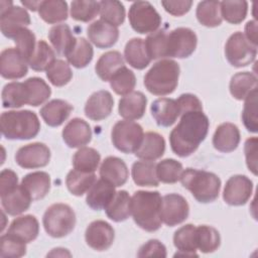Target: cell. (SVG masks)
<instances>
[{"mask_svg": "<svg viewBox=\"0 0 258 258\" xmlns=\"http://www.w3.org/2000/svg\"><path fill=\"white\" fill-rule=\"evenodd\" d=\"M109 82L117 95L126 96L133 92L136 86V77L131 70L124 66L114 74Z\"/></svg>", "mask_w": 258, "mask_h": 258, "instance_id": "obj_45", "label": "cell"}, {"mask_svg": "<svg viewBox=\"0 0 258 258\" xmlns=\"http://www.w3.org/2000/svg\"><path fill=\"white\" fill-rule=\"evenodd\" d=\"M229 89L235 99L245 100L253 90L257 89V77L250 72L237 73L231 78Z\"/></svg>", "mask_w": 258, "mask_h": 258, "instance_id": "obj_37", "label": "cell"}, {"mask_svg": "<svg viewBox=\"0 0 258 258\" xmlns=\"http://www.w3.org/2000/svg\"><path fill=\"white\" fill-rule=\"evenodd\" d=\"M180 115L188 111H203V105L200 99L192 94H182L176 100Z\"/></svg>", "mask_w": 258, "mask_h": 258, "instance_id": "obj_58", "label": "cell"}, {"mask_svg": "<svg viewBox=\"0 0 258 258\" xmlns=\"http://www.w3.org/2000/svg\"><path fill=\"white\" fill-rule=\"evenodd\" d=\"M62 139L71 148H81L87 145L92 139V130L85 120L74 118L64 126L62 130Z\"/></svg>", "mask_w": 258, "mask_h": 258, "instance_id": "obj_18", "label": "cell"}, {"mask_svg": "<svg viewBox=\"0 0 258 258\" xmlns=\"http://www.w3.org/2000/svg\"><path fill=\"white\" fill-rule=\"evenodd\" d=\"M48 38L56 53L66 57L74 48L77 38L74 36L71 27L68 24H57L50 28Z\"/></svg>", "mask_w": 258, "mask_h": 258, "instance_id": "obj_30", "label": "cell"}, {"mask_svg": "<svg viewBox=\"0 0 258 258\" xmlns=\"http://www.w3.org/2000/svg\"><path fill=\"white\" fill-rule=\"evenodd\" d=\"M100 176L116 187L126 183L129 171L126 163L121 158L108 156L103 160L100 166Z\"/></svg>", "mask_w": 258, "mask_h": 258, "instance_id": "obj_23", "label": "cell"}, {"mask_svg": "<svg viewBox=\"0 0 258 258\" xmlns=\"http://www.w3.org/2000/svg\"><path fill=\"white\" fill-rule=\"evenodd\" d=\"M28 62L16 47H8L0 54V74L4 79L17 80L26 76Z\"/></svg>", "mask_w": 258, "mask_h": 258, "instance_id": "obj_16", "label": "cell"}, {"mask_svg": "<svg viewBox=\"0 0 258 258\" xmlns=\"http://www.w3.org/2000/svg\"><path fill=\"white\" fill-rule=\"evenodd\" d=\"M246 164L253 174H257V137L248 138L244 145Z\"/></svg>", "mask_w": 258, "mask_h": 258, "instance_id": "obj_57", "label": "cell"}, {"mask_svg": "<svg viewBox=\"0 0 258 258\" xmlns=\"http://www.w3.org/2000/svg\"><path fill=\"white\" fill-rule=\"evenodd\" d=\"M182 171V164L173 158L163 159L156 164L157 178L163 183L177 182L180 179Z\"/></svg>", "mask_w": 258, "mask_h": 258, "instance_id": "obj_49", "label": "cell"}, {"mask_svg": "<svg viewBox=\"0 0 258 258\" xmlns=\"http://www.w3.org/2000/svg\"><path fill=\"white\" fill-rule=\"evenodd\" d=\"M189 214L186 200L178 194H168L162 198L160 218L162 223L173 227L184 222Z\"/></svg>", "mask_w": 258, "mask_h": 258, "instance_id": "obj_12", "label": "cell"}, {"mask_svg": "<svg viewBox=\"0 0 258 258\" xmlns=\"http://www.w3.org/2000/svg\"><path fill=\"white\" fill-rule=\"evenodd\" d=\"M2 135L9 140H28L40 130L37 115L30 110L3 112L0 117Z\"/></svg>", "mask_w": 258, "mask_h": 258, "instance_id": "obj_3", "label": "cell"}, {"mask_svg": "<svg viewBox=\"0 0 258 258\" xmlns=\"http://www.w3.org/2000/svg\"><path fill=\"white\" fill-rule=\"evenodd\" d=\"M122 67H124L122 54L117 50H110L100 56L95 66V71L102 81L109 82L114 74Z\"/></svg>", "mask_w": 258, "mask_h": 258, "instance_id": "obj_35", "label": "cell"}, {"mask_svg": "<svg viewBox=\"0 0 258 258\" xmlns=\"http://www.w3.org/2000/svg\"><path fill=\"white\" fill-rule=\"evenodd\" d=\"M115 238L113 227L103 220H97L89 224L85 233V240L89 247L96 251L108 250Z\"/></svg>", "mask_w": 258, "mask_h": 258, "instance_id": "obj_15", "label": "cell"}, {"mask_svg": "<svg viewBox=\"0 0 258 258\" xmlns=\"http://www.w3.org/2000/svg\"><path fill=\"white\" fill-rule=\"evenodd\" d=\"M210 121L203 111H188L181 114L179 123L171 130V150L179 157L192 154L208 135Z\"/></svg>", "mask_w": 258, "mask_h": 258, "instance_id": "obj_1", "label": "cell"}, {"mask_svg": "<svg viewBox=\"0 0 258 258\" xmlns=\"http://www.w3.org/2000/svg\"><path fill=\"white\" fill-rule=\"evenodd\" d=\"M46 78L55 87L67 85L73 78L69 63L62 59H55L46 70Z\"/></svg>", "mask_w": 258, "mask_h": 258, "instance_id": "obj_52", "label": "cell"}, {"mask_svg": "<svg viewBox=\"0 0 258 258\" xmlns=\"http://www.w3.org/2000/svg\"><path fill=\"white\" fill-rule=\"evenodd\" d=\"M198 21L207 27H216L222 23L219 1H202L196 11Z\"/></svg>", "mask_w": 258, "mask_h": 258, "instance_id": "obj_41", "label": "cell"}, {"mask_svg": "<svg viewBox=\"0 0 258 258\" xmlns=\"http://www.w3.org/2000/svg\"><path fill=\"white\" fill-rule=\"evenodd\" d=\"M0 7L1 32L5 37L13 39L22 28L30 24V16L25 8L14 6L11 1H1Z\"/></svg>", "mask_w": 258, "mask_h": 258, "instance_id": "obj_10", "label": "cell"}, {"mask_svg": "<svg viewBox=\"0 0 258 258\" xmlns=\"http://www.w3.org/2000/svg\"><path fill=\"white\" fill-rule=\"evenodd\" d=\"M116 194L115 186L101 178L94 182L87 192L86 203L94 211L105 210Z\"/></svg>", "mask_w": 258, "mask_h": 258, "instance_id": "obj_22", "label": "cell"}, {"mask_svg": "<svg viewBox=\"0 0 258 258\" xmlns=\"http://www.w3.org/2000/svg\"><path fill=\"white\" fill-rule=\"evenodd\" d=\"M21 185L32 201L42 200L50 189V176L45 171L30 172L22 178Z\"/></svg>", "mask_w": 258, "mask_h": 258, "instance_id": "obj_29", "label": "cell"}, {"mask_svg": "<svg viewBox=\"0 0 258 258\" xmlns=\"http://www.w3.org/2000/svg\"><path fill=\"white\" fill-rule=\"evenodd\" d=\"M196 244L197 249H199L201 252L212 253L220 247V233L212 226H198L196 227Z\"/></svg>", "mask_w": 258, "mask_h": 258, "instance_id": "obj_40", "label": "cell"}, {"mask_svg": "<svg viewBox=\"0 0 258 258\" xmlns=\"http://www.w3.org/2000/svg\"><path fill=\"white\" fill-rule=\"evenodd\" d=\"M138 257H166V248L158 240L151 239L147 243L143 244L138 253Z\"/></svg>", "mask_w": 258, "mask_h": 258, "instance_id": "obj_56", "label": "cell"}, {"mask_svg": "<svg viewBox=\"0 0 258 258\" xmlns=\"http://www.w3.org/2000/svg\"><path fill=\"white\" fill-rule=\"evenodd\" d=\"M18 186V176L13 170L6 168L0 173V197L12 191Z\"/></svg>", "mask_w": 258, "mask_h": 258, "instance_id": "obj_59", "label": "cell"}, {"mask_svg": "<svg viewBox=\"0 0 258 258\" xmlns=\"http://www.w3.org/2000/svg\"><path fill=\"white\" fill-rule=\"evenodd\" d=\"M89 40L98 48H109L113 46L119 38V30L103 20H96L87 28Z\"/></svg>", "mask_w": 258, "mask_h": 258, "instance_id": "obj_19", "label": "cell"}, {"mask_svg": "<svg viewBox=\"0 0 258 258\" xmlns=\"http://www.w3.org/2000/svg\"><path fill=\"white\" fill-rule=\"evenodd\" d=\"M131 174L135 184L139 186H158L156 163L152 160H139L132 164Z\"/></svg>", "mask_w": 258, "mask_h": 258, "instance_id": "obj_34", "label": "cell"}, {"mask_svg": "<svg viewBox=\"0 0 258 258\" xmlns=\"http://www.w3.org/2000/svg\"><path fill=\"white\" fill-rule=\"evenodd\" d=\"M242 121L246 129L251 133L258 131L257 119V89L253 90L246 98L242 111Z\"/></svg>", "mask_w": 258, "mask_h": 258, "instance_id": "obj_53", "label": "cell"}, {"mask_svg": "<svg viewBox=\"0 0 258 258\" xmlns=\"http://www.w3.org/2000/svg\"><path fill=\"white\" fill-rule=\"evenodd\" d=\"M94 50L92 44L84 37L77 38V42L68 54L67 59L69 63L77 69L86 68L93 59Z\"/></svg>", "mask_w": 258, "mask_h": 258, "instance_id": "obj_43", "label": "cell"}, {"mask_svg": "<svg viewBox=\"0 0 258 258\" xmlns=\"http://www.w3.org/2000/svg\"><path fill=\"white\" fill-rule=\"evenodd\" d=\"M26 254V243L12 235L4 234L0 239V256L18 258Z\"/></svg>", "mask_w": 258, "mask_h": 258, "instance_id": "obj_55", "label": "cell"}, {"mask_svg": "<svg viewBox=\"0 0 258 258\" xmlns=\"http://www.w3.org/2000/svg\"><path fill=\"white\" fill-rule=\"evenodd\" d=\"M101 20L113 25L119 26L125 20V7L117 0H103L99 2Z\"/></svg>", "mask_w": 258, "mask_h": 258, "instance_id": "obj_44", "label": "cell"}, {"mask_svg": "<svg viewBox=\"0 0 258 258\" xmlns=\"http://www.w3.org/2000/svg\"><path fill=\"white\" fill-rule=\"evenodd\" d=\"M221 16L231 24L241 23L247 15L248 3L247 1H222L220 2Z\"/></svg>", "mask_w": 258, "mask_h": 258, "instance_id": "obj_48", "label": "cell"}, {"mask_svg": "<svg viewBox=\"0 0 258 258\" xmlns=\"http://www.w3.org/2000/svg\"><path fill=\"white\" fill-rule=\"evenodd\" d=\"M114 99L110 92L101 90L93 93L86 102L85 115L93 121L106 119L112 112Z\"/></svg>", "mask_w": 258, "mask_h": 258, "instance_id": "obj_17", "label": "cell"}, {"mask_svg": "<svg viewBox=\"0 0 258 258\" xmlns=\"http://www.w3.org/2000/svg\"><path fill=\"white\" fill-rule=\"evenodd\" d=\"M7 234L14 236L26 244L30 243L39 234V223L32 215L20 216L11 222Z\"/></svg>", "mask_w": 258, "mask_h": 258, "instance_id": "obj_26", "label": "cell"}, {"mask_svg": "<svg viewBox=\"0 0 258 258\" xmlns=\"http://www.w3.org/2000/svg\"><path fill=\"white\" fill-rule=\"evenodd\" d=\"M31 202H33L31 197L21 184L1 197L2 208L10 216H17L24 213L29 209Z\"/></svg>", "mask_w": 258, "mask_h": 258, "instance_id": "obj_28", "label": "cell"}, {"mask_svg": "<svg viewBox=\"0 0 258 258\" xmlns=\"http://www.w3.org/2000/svg\"><path fill=\"white\" fill-rule=\"evenodd\" d=\"M252 191V180L246 175L236 174L227 180L223 191V199L230 206H242L249 201Z\"/></svg>", "mask_w": 258, "mask_h": 258, "instance_id": "obj_14", "label": "cell"}, {"mask_svg": "<svg viewBox=\"0 0 258 258\" xmlns=\"http://www.w3.org/2000/svg\"><path fill=\"white\" fill-rule=\"evenodd\" d=\"M245 33H246L245 37H247L246 39L252 45L257 47V43H258V40H257V24H256L255 20H251V21H248L246 23Z\"/></svg>", "mask_w": 258, "mask_h": 258, "instance_id": "obj_61", "label": "cell"}, {"mask_svg": "<svg viewBox=\"0 0 258 258\" xmlns=\"http://www.w3.org/2000/svg\"><path fill=\"white\" fill-rule=\"evenodd\" d=\"M161 5L167 13L173 16H181L189 11L192 1H162Z\"/></svg>", "mask_w": 258, "mask_h": 258, "instance_id": "obj_60", "label": "cell"}, {"mask_svg": "<svg viewBox=\"0 0 258 258\" xmlns=\"http://www.w3.org/2000/svg\"><path fill=\"white\" fill-rule=\"evenodd\" d=\"M100 161V153L92 147L83 146L73 156L74 168L84 172H95Z\"/></svg>", "mask_w": 258, "mask_h": 258, "instance_id": "obj_42", "label": "cell"}, {"mask_svg": "<svg viewBox=\"0 0 258 258\" xmlns=\"http://www.w3.org/2000/svg\"><path fill=\"white\" fill-rule=\"evenodd\" d=\"M24 84L28 90V105L37 107L43 104L51 95V89L41 78L32 77L27 79Z\"/></svg>", "mask_w": 258, "mask_h": 258, "instance_id": "obj_46", "label": "cell"}, {"mask_svg": "<svg viewBox=\"0 0 258 258\" xmlns=\"http://www.w3.org/2000/svg\"><path fill=\"white\" fill-rule=\"evenodd\" d=\"M128 17L131 27L140 34L152 33L161 24V16L148 1L133 2L129 8Z\"/></svg>", "mask_w": 258, "mask_h": 258, "instance_id": "obj_8", "label": "cell"}, {"mask_svg": "<svg viewBox=\"0 0 258 258\" xmlns=\"http://www.w3.org/2000/svg\"><path fill=\"white\" fill-rule=\"evenodd\" d=\"M198 37L194 30L187 27H178L167 33V57L185 58L191 55L197 47Z\"/></svg>", "mask_w": 258, "mask_h": 258, "instance_id": "obj_11", "label": "cell"}, {"mask_svg": "<svg viewBox=\"0 0 258 258\" xmlns=\"http://www.w3.org/2000/svg\"><path fill=\"white\" fill-rule=\"evenodd\" d=\"M50 150L41 142H34L20 147L15 154L16 163L25 169L44 167L49 163Z\"/></svg>", "mask_w": 258, "mask_h": 258, "instance_id": "obj_13", "label": "cell"}, {"mask_svg": "<svg viewBox=\"0 0 258 258\" xmlns=\"http://www.w3.org/2000/svg\"><path fill=\"white\" fill-rule=\"evenodd\" d=\"M100 12L99 2L93 0H75L71 3V16L82 22H89Z\"/></svg>", "mask_w": 258, "mask_h": 258, "instance_id": "obj_50", "label": "cell"}, {"mask_svg": "<svg viewBox=\"0 0 258 258\" xmlns=\"http://www.w3.org/2000/svg\"><path fill=\"white\" fill-rule=\"evenodd\" d=\"M95 181L96 175L94 172H84L75 168L66 177V184L69 191L77 197H82L88 192Z\"/></svg>", "mask_w": 258, "mask_h": 258, "instance_id": "obj_39", "label": "cell"}, {"mask_svg": "<svg viewBox=\"0 0 258 258\" xmlns=\"http://www.w3.org/2000/svg\"><path fill=\"white\" fill-rule=\"evenodd\" d=\"M180 69L172 59L155 62L144 77L146 90L155 96H166L174 92L178 84Z\"/></svg>", "mask_w": 258, "mask_h": 258, "instance_id": "obj_5", "label": "cell"}, {"mask_svg": "<svg viewBox=\"0 0 258 258\" xmlns=\"http://www.w3.org/2000/svg\"><path fill=\"white\" fill-rule=\"evenodd\" d=\"M257 54V47L252 45L241 31L230 35L225 45V55L229 63L235 68L247 67Z\"/></svg>", "mask_w": 258, "mask_h": 258, "instance_id": "obj_9", "label": "cell"}, {"mask_svg": "<svg viewBox=\"0 0 258 258\" xmlns=\"http://www.w3.org/2000/svg\"><path fill=\"white\" fill-rule=\"evenodd\" d=\"M173 244L178 250V253L175 255L198 256L196 253V226L192 224H186L177 229L173 235Z\"/></svg>", "mask_w": 258, "mask_h": 258, "instance_id": "obj_32", "label": "cell"}, {"mask_svg": "<svg viewBox=\"0 0 258 258\" xmlns=\"http://www.w3.org/2000/svg\"><path fill=\"white\" fill-rule=\"evenodd\" d=\"M3 108H20L28 105L29 97L26 85L20 82H11L4 86L2 90Z\"/></svg>", "mask_w": 258, "mask_h": 258, "instance_id": "obj_33", "label": "cell"}, {"mask_svg": "<svg viewBox=\"0 0 258 258\" xmlns=\"http://www.w3.org/2000/svg\"><path fill=\"white\" fill-rule=\"evenodd\" d=\"M42 224L45 232L50 237L62 238L75 229L76 214L67 204H53L44 212Z\"/></svg>", "mask_w": 258, "mask_h": 258, "instance_id": "obj_6", "label": "cell"}, {"mask_svg": "<svg viewBox=\"0 0 258 258\" xmlns=\"http://www.w3.org/2000/svg\"><path fill=\"white\" fill-rule=\"evenodd\" d=\"M68 3L62 0L41 1L38 8L40 18L48 24H54L68 19Z\"/></svg>", "mask_w": 258, "mask_h": 258, "instance_id": "obj_38", "label": "cell"}, {"mask_svg": "<svg viewBox=\"0 0 258 258\" xmlns=\"http://www.w3.org/2000/svg\"><path fill=\"white\" fill-rule=\"evenodd\" d=\"M167 32L163 29L156 30L149 34L144 40L145 48L150 59L167 57L166 54Z\"/></svg>", "mask_w": 258, "mask_h": 258, "instance_id": "obj_51", "label": "cell"}, {"mask_svg": "<svg viewBox=\"0 0 258 258\" xmlns=\"http://www.w3.org/2000/svg\"><path fill=\"white\" fill-rule=\"evenodd\" d=\"M165 151V140L162 135L156 132H147L135 151V155L142 160H152L160 158Z\"/></svg>", "mask_w": 258, "mask_h": 258, "instance_id": "obj_27", "label": "cell"}, {"mask_svg": "<svg viewBox=\"0 0 258 258\" xmlns=\"http://www.w3.org/2000/svg\"><path fill=\"white\" fill-rule=\"evenodd\" d=\"M147 99L142 92H132L119 101L118 112L126 120L133 121L143 117L146 110Z\"/></svg>", "mask_w": 258, "mask_h": 258, "instance_id": "obj_24", "label": "cell"}, {"mask_svg": "<svg viewBox=\"0 0 258 258\" xmlns=\"http://www.w3.org/2000/svg\"><path fill=\"white\" fill-rule=\"evenodd\" d=\"M13 41L16 44V49L20 52L23 58L29 62L35 47H36V38L34 33L28 28H22L14 37Z\"/></svg>", "mask_w": 258, "mask_h": 258, "instance_id": "obj_54", "label": "cell"}, {"mask_svg": "<svg viewBox=\"0 0 258 258\" xmlns=\"http://www.w3.org/2000/svg\"><path fill=\"white\" fill-rule=\"evenodd\" d=\"M162 198L158 191L137 190L131 198V215L135 224L144 231L154 232L161 227Z\"/></svg>", "mask_w": 258, "mask_h": 258, "instance_id": "obj_2", "label": "cell"}, {"mask_svg": "<svg viewBox=\"0 0 258 258\" xmlns=\"http://www.w3.org/2000/svg\"><path fill=\"white\" fill-rule=\"evenodd\" d=\"M55 60L53 49L44 41L38 40L35 50L28 62L29 67L36 72L46 71L49 66Z\"/></svg>", "mask_w": 258, "mask_h": 258, "instance_id": "obj_47", "label": "cell"}, {"mask_svg": "<svg viewBox=\"0 0 258 258\" xmlns=\"http://www.w3.org/2000/svg\"><path fill=\"white\" fill-rule=\"evenodd\" d=\"M143 128L129 120L118 121L112 128L113 145L123 153H135L143 139Z\"/></svg>", "mask_w": 258, "mask_h": 258, "instance_id": "obj_7", "label": "cell"}, {"mask_svg": "<svg viewBox=\"0 0 258 258\" xmlns=\"http://www.w3.org/2000/svg\"><path fill=\"white\" fill-rule=\"evenodd\" d=\"M240 139L239 128L233 123L226 122L217 127L213 136V145L218 151L229 153L238 147Z\"/></svg>", "mask_w": 258, "mask_h": 258, "instance_id": "obj_21", "label": "cell"}, {"mask_svg": "<svg viewBox=\"0 0 258 258\" xmlns=\"http://www.w3.org/2000/svg\"><path fill=\"white\" fill-rule=\"evenodd\" d=\"M107 217L114 222H123L131 215V198L126 190L116 191L105 209Z\"/></svg>", "mask_w": 258, "mask_h": 258, "instance_id": "obj_36", "label": "cell"}, {"mask_svg": "<svg viewBox=\"0 0 258 258\" xmlns=\"http://www.w3.org/2000/svg\"><path fill=\"white\" fill-rule=\"evenodd\" d=\"M150 112L156 124L161 127L171 126L180 115L176 100L169 98H160L153 101Z\"/></svg>", "mask_w": 258, "mask_h": 258, "instance_id": "obj_20", "label": "cell"}, {"mask_svg": "<svg viewBox=\"0 0 258 258\" xmlns=\"http://www.w3.org/2000/svg\"><path fill=\"white\" fill-rule=\"evenodd\" d=\"M62 248H54L50 253L47 254V256H71L69 253H60Z\"/></svg>", "mask_w": 258, "mask_h": 258, "instance_id": "obj_63", "label": "cell"}, {"mask_svg": "<svg viewBox=\"0 0 258 258\" xmlns=\"http://www.w3.org/2000/svg\"><path fill=\"white\" fill-rule=\"evenodd\" d=\"M21 3H22L26 8H28L29 10H31V11H36V10H38V8H39V6H40L41 1H26V0H22Z\"/></svg>", "mask_w": 258, "mask_h": 258, "instance_id": "obj_62", "label": "cell"}, {"mask_svg": "<svg viewBox=\"0 0 258 258\" xmlns=\"http://www.w3.org/2000/svg\"><path fill=\"white\" fill-rule=\"evenodd\" d=\"M124 57L126 61L136 70H143L150 63L144 39L139 37L131 38L125 45Z\"/></svg>", "mask_w": 258, "mask_h": 258, "instance_id": "obj_31", "label": "cell"}, {"mask_svg": "<svg viewBox=\"0 0 258 258\" xmlns=\"http://www.w3.org/2000/svg\"><path fill=\"white\" fill-rule=\"evenodd\" d=\"M74 107L67 101L53 99L40 109L39 113L46 125L50 127L60 126L71 115Z\"/></svg>", "mask_w": 258, "mask_h": 258, "instance_id": "obj_25", "label": "cell"}, {"mask_svg": "<svg viewBox=\"0 0 258 258\" xmlns=\"http://www.w3.org/2000/svg\"><path fill=\"white\" fill-rule=\"evenodd\" d=\"M179 180L182 186L189 190L199 203H212L219 197L221 179L213 172L186 168L182 171Z\"/></svg>", "mask_w": 258, "mask_h": 258, "instance_id": "obj_4", "label": "cell"}]
</instances>
